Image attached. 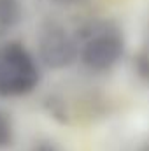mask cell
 Here are the masks:
<instances>
[{"mask_svg": "<svg viewBox=\"0 0 149 151\" xmlns=\"http://www.w3.org/2000/svg\"><path fill=\"white\" fill-rule=\"evenodd\" d=\"M19 0H0V28H12L21 21Z\"/></svg>", "mask_w": 149, "mask_h": 151, "instance_id": "4", "label": "cell"}, {"mask_svg": "<svg viewBox=\"0 0 149 151\" xmlns=\"http://www.w3.org/2000/svg\"><path fill=\"white\" fill-rule=\"evenodd\" d=\"M58 2H75V0H58Z\"/></svg>", "mask_w": 149, "mask_h": 151, "instance_id": "10", "label": "cell"}, {"mask_svg": "<svg viewBox=\"0 0 149 151\" xmlns=\"http://www.w3.org/2000/svg\"><path fill=\"white\" fill-rule=\"evenodd\" d=\"M46 106H47V109H49V114H51L54 119H58V121H62V123H67V121H69L67 113H65V104L56 102V99L51 97L49 102H47Z\"/></svg>", "mask_w": 149, "mask_h": 151, "instance_id": "7", "label": "cell"}, {"mask_svg": "<svg viewBox=\"0 0 149 151\" xmlns=\"http://www.w3.org/2000/svg\"><path fill=\"white\" fill-rule=\"evenodd\" d=\"M133 70L139 76L140 81H144L146 84H149V51L142 49L135 55L133 58Z\"/></svg>", "mask_w": 149, "mask_h": 151, "instance_id": "5", "label": "cell"}, {"mask_svg": "<svg viewBox=\"0 0 149 151\" xmlns=\"http://www.w3.org/2000/svg\"><path fill=\"white\" fill-rule=\"evenodd\" d=\"M32 151H62L56 144H53L51 141H42V142H39L35 144V148Z\"/></svg>", "mask_w": 149, "mask_h": 151, "instance_id": "8", "label": "cell"}, {"mask_svg": "<svg viewBox=\"0 0 149 151\" xmlns=\"http://www.w3.org/2000/svg\"><path fill=\"white\" fill-rule=\"evenodd\" d=\"M14 139V132H12V125L11 119L5 113L0 111V150H7L11 148Z\"/></svg>", "mask_w": 149, "mask_h": 151, "instance_id": "6", "label": "cell"}, {"mask_svg": "<svg viewBox=\"0 0 149 151\" xmlns=\"http://www.w3.org/2000/svg\"><path fill=\"white\" fill-rule=\"evenodd\" d=\"M139 151H149V139L142 144V146H140V150H139Z\"/></svg>", "mask_w": 149, "mask_h": 151, "instance_id": "9", "label": "cell"}, {"mask_svg": "<svg viewBox=\"0 0 149 151\" xmlns=\"http://www.w3.org/2000/svg\"><path fill=\"white\" fill-rule=\"evenodd\" d=\"M37 84L39 69L30 53L16 42L0 46V95H25Z\"/></svg>", "mask_w": 149, "mask_h": 151, "instance_id": "2", "label": "cell"}, {"mask_svg": "<svg viewBox=\"0 0 149 151\" xmlns=\"http://www.w3.org/2000/svg\"><path fill=\"white\" fill-rule=\"evenodd\" d=\"M37 46L40 60L54 70L69 67L77 55L75 40L58 23H49L40 30Z\"/></svg>", "mask_w": 149, "mask_h": 151, "instance_id": "3", "label": "cell"}, {"mask_svg": "<svg viewBox=\"0 0 149 151\" xmlns=\"http://www.w3.org/2000/svg\"><path fill=\"white\" fill-rule=\"evenodd\" d=\"M81 39V58L91 70H109L114 67L125 51V42L119 32L105 21H95L77 32Z\"/></svg>", "mask_w": 149, "mask_h": 151, "instance_id": "1", "label": "cell"}]
</instances>
